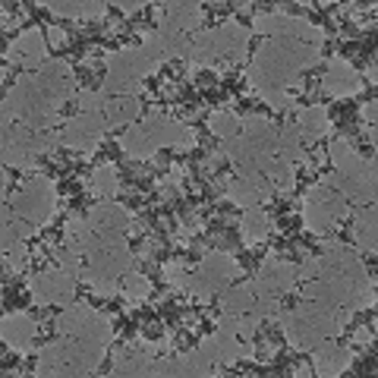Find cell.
<instances>
[{"label": "cell", "instance_id": "1", "mask_svg": "<svg viewBox=\"0 0 378 378\" xmlns=\"http://www.w3.org/2000/svg\"><path fill=\"white\" fill-rule=\"evenodd\" d=\"M366 101H375V85H372L369 79L363 76V92L353 98H334L331 104H328V120H331V139H350V136H356L359 129H363V114H359V107H363Z\"/></svg>", "mask_w": 378, "mask_h": 378}, {"label": "cell", "instance_id": "2", "mask_svg": "<svg viewBox=\"0 0 378 378\" xmlns=\"http://www.w3.org/2000/svg\"><path fill=\"white\" fill-rule=\"evenodd\" d=\"M334 54H341L356 73L366 76V70L375 63V35H366V38H359V41L337 38V41H334Z\"/></svg>", "mask_w": 378, "mask_h": 378}, {"label": "cell", "instance_id": "3", "mask_svg": "<svg viewBox=\"0 0 378 378\" xmlns=\"http://www.w3.org/2000/svg\"><path fill=\"white\" fill-rule=\"evenodd\" d=\"M25 268L19 275H10L3 271V315H13V312H29L32 309V293L25 290Z\"/></svg>", "mask_w": 378, "mask_h": 378}, {"label": "cell", "instance_id": "4", "mask_svg": "<svg viewBox=\"0 0 378 378\" xmlns=\"http://www.w3.org/2000/svg\"><path fill=\"white\" fill-rule=\"evenodd\" d=\"M268 252H271V243H268V240H262V243H255V246H243V249L233 255V259H237V265L243 268V271H240V277H233L227 287L233 290V287H240V284H246L249 277L259 275L262 265H265V255H268Z\"/></svg>", "mask_w": 378, "mask_h": 378}, {"label": "cell", "instance_id": "5", "mask_svg": "<svg viewBox=\"0 0 378 378\" xmlns=\"http://www.w3.org/2000/svg\"><path fill=\"white\" fill-rule=\"evenodd\" d=\"M268 366H271V378H290L293 372H297V366H309V375H315V359H312V353H297V350H275V356L268 359Z\"/></svg>", "mask_w": 378, "mask_h": 378}, {"label": "cell", "instance_id": "6", "mask_svg": "<svg viewBox=\"0 0 378 378\" xmlns=\"http://www.w3.org/2000/svg\"><path fill=\"white\" fill-rule=\"evenodd\" d=\"M227 111H230V114H237V117H249V114H259V117L271 120L275 126H284V123H287V114H284V111H275L271 104H265L262 98H252V95H243V98H237V101H230Z\"/></svg>", "mask_w": 378, "mask_h": 378}, {"label": "cell", "instance_id": "7", "mask_svg": "<svg viewBox=\"0 0 378 378\" xmlns=\"http://www.w3.org/2000/svg\"><path fill=\"white\" fill-rule=\"evenodd\" d=\"M126 133V126H117V129H107V133L101 136V142H98V151L89 158V164H92V171H98L101 164H114L117 167L120 161H123V149H120V136Z\"/></svg>", "mask_w": 378, "mask_h": 378}, {"label": "cell", "instance_id": "8", "mask_svg": "<svg viewBox=\"0 0 378 378\" xmlns=\"http://www.w3.org/2000/svg\"><path fill=\"white\" fill-rule=\"evenodd\" d=\"M356 353V359L350 363V369H344V378H359V375H375L378 369V353H375V341H369L366 347L350 344Z\"/></svg>", "mask_w": 378, "mask_h": 378}, {"label": "cell", "instance_id": "9", "mask_svg": "<svg viewBox=\"0 0 378 378\" xmlns=\"http://www.w3.org/2000/svg\"><path fill=\"white\" fill-rule=\"evenodd\" d=\"M262 211L268 215V221H271V224H277L281 218L293 215V211H303V208H300V199L284 196L281 189H271V202H262Z\"/></svg>", "mask_w": 378, "mask_h": 378}, {"label": "cell", "instance_id": "10", "mask_svg": "<svg viewBox=\"0 0 378 378\" xmlns=\"http://www.w3.org/2000/svg\"><path fill=\"white\" fill-rule=\"evenodd\" d=\"M369 328L372 331V337H375V306H369V309H359V312H353V319L347 322V328H344V334L341 337H334V344L337 347H350L353 344V334L359 331V328Z\"/></svg>", "mask_w": 378, "mask_h": 378}, {"label": "cell", "instance_id": "11", "mask_svg": "<svg viewBox=\"0 0 378 378\" xmlns=\"http://www.w3.org/2000/svg\"><path fill=\"white\" fill-rule=\"evenodd\" d=\"M158 10H161L158 3H145L139 13H129V16H126V23L120 25L117 32H136V35H142V32H155V29H158V19H155Z\"/></svg>", "mask_w": 378, "mask_h": 378}, {"label": "cell", "instance_id": "12", "mask_svg": "<svg viewBox=\"0 0 378 378\" xmlns=\"http://www.w3.org/2000/svg\"><path fill=\"white\" fill-rule=\"evenodd\" d=\"M174 344H171V353L167 356H180V353H189V350H196L202 344V334L199 328H189V322H183L180 328H174L171 331Z\"/></svg>", "mask_w": 378, "mask_h": 378}, {"label": "cell", "instance_id": "13", "mask_svg": "<svg viewBox=\"0 0 378 378\" xmlns=\"http://www.w3.org/2000/svg\"><path fill=\"white\" fill-rule=\"evenodd\" d=\"M240 3H202V10H205V19H202V32H211L218 29V25L227 19V16L237 13Z\"/></svg>", "mask_w": 378, "mask_h": 378}, {"label": "cell", "instance_id": "14", "mask_svg": "<svg viewBox=\"0 0 378 378\" xmlns=\"http://www.w3.org/2000/svg\"><path fill=\"white\" fill-rule=\"evenodd\" d=\"M155 76H158L161 85H177V82L189 79V63L180 60V57H174V60H167V63H161V70H158Z\"/></svg>", "mask_w": 378, "mask_h": 378}, {"label": "cell", "instance_id": "15", "mask_svg": "<svg viewBox=\"0 0 378 378\" xmlns=\"http://www.w3.org/2000/svg\"><path fill=\"white\" fill-rule=\"evenodd\" d=\"M322 180V171L319 167H309L306 161H300L297 164V183H293V189H290V196L293 199H303L306 196V189H312V186Z\"/></svg>", "mask_w": 378, "mask_h": 378}, {"label": "cell", "instance_id": "16", "mask_svg": "<svg viewBox=\"0 0 378 378\" xmlns=\"http://www.w3.org/2000/svg\"><path fill=\"white\" fill-rule=\"evenodd\" d=\"M92 205H98L95 193H79V196H70V199H60V211H67L70 218L73 215H89Z\"/></svg>", "mask_w": 378, "mask_h": 378}, {"label": "cell", "instance_id": "17", "mask_svg": "<svg viewBox=\"0 0 378 378\" xmlns=\"http://www.w3.org/2000/svg\"><path fill=\"white\" fill-rule=\"evenodd\" d=\"M73 76H76L82 92H101V85H104V82L95 76V67H92V63H73Z\"/></svg>", "mask_w": 378, "mask_h": 378}, {"label": "cell", "instance_id": "18", "mask_svg": "<svg viewBox=\"0 0 378 378\" xmlns=\"http://www.w3.org/2000/svg\"><path fill=\"white\" fill-rule=\"evenodd\" d=\"M174 262H183L186 265V271H196L199 268V262H202V246H196V243H177L174 246Z\"/></svg>", "mask_w": 378, "mask_h": 378}, {"label": "cell", "instance_id": "19", "mask_svg": "<svg viewBox=\"0 0 378 378\" xmlns=\"http://www.w3.org/2000/svg\"><path fill=\"white\" fill-rule=\"evenodd\" d=\"M350 208H353V215H344L341 221H337V240H341L344 246H353L356 240H353V227H356V211H363V208H372V202L369 205H353V202H350Z\"/></svg>", "mask_w": 378, "mask_h": 378}, {"label": "cell", "instance_id": "20", "mask_svg": "<svg viewBox=\"0 0 378 378\" xmlns=\"http://www.w3.org/2000/svg\"><path fill=\"white\" fill-rule=\"evenodd\" d=\"M205 177L211 180V183H218V180H224V177H237V164L230 161V158H211V161L205 164Z\"/></svg>", "mask_w": 378, "mask_h": 378}, {"label": "cell", "instance_id": "21", "mask_svg": "<svg viewBox=\"0 0 378 378\" xmlns=\"http://www.w3.org/2000/svg\"><path fill=\"white\" fill-rule=\"evenodd\" d=\"M0 70H3V79H0V98H7L10 89H13V82L25 73V67H19V63H10L7 57H0Z\"/></svg>", "mask_w": 378, "mask_h": 378}, {"label": "cell", "instance_id": "22", "mask_svg": "<svg viewBox=\"0 0 378 378\" xmlns=\"http://www.w3.org/2000/svg\"><path fill=\"white\" fill-rule=\"evenodd\" d=\"M54 186H57V199H70V196H79V193H89L92 189V183H85L82 177H63Z\"/></svg>", "mask_w": 378, "mask_h": 378}, {"label": "cell", "instance_id": "23", "mask_svg": "<svg viewBox=\"0 0 378 378\" xmlns=\"http://www.w3.org/2000/svg\"><path fill=\"white\" fill-rule=\"evenodd\" d=\"M347 142H350V149H353L359 158H366V161H372V158H375V142H372V136L366 133V129H359L356 136H350Z\"/></svg>", "mask_w": 378, "mask_h": 378}, {"label": "cell", "instance_id": "24", "mask_svg": "<svg viewBox=\"0 0 378 378\" xmlns=\"http://www.w3.org/2000/svg\"><path fill=\"white\" fill-rule=\"evenodd\" d=\"M54 341H60V331H57V325H54V319H48V322H41L38 325V331H35V337H32V347H48V344H54Z\"/></svg>", "mask_w": 378, "mask_h": 378}, {"label": "cell", "instance_id": "25", "mask_svg": "<svg viewBox=\"0 0 378 378\" xmlns=\"http://www.w3.org/2000/svg\"><path fill=\"white\" fill-rule=\"evenodd\" d=\"M23 359L25 356H19L16 350H10L7 344H0V372H3V375H13V372L23 369Z\"/></svg>", "mask_w": 378, "mask_h": 378}, {"label": "cell", "instance_id": "26", "mask_svg": "<svg viewBox=\"0 0 378 378\" xmlns=\"http://www.w3.org/2000/svg\"><path fill=\"white\" fill-rule=\"evenodd\" d=\"M164 334H171V331H167V325H164L161 319L142 322V328H139V337H142V341H151V344L164 341Z\"/></svg>", "mask_w": 378, "mask_h": 378}, {"label": "cell", "instance_id": "27", "mask_svg": "<svg viewBox=\"0 0 378 378\" xmlns=\"http://www.w3.org/2000/svg\"><path fill=\"white\" fill-rule=\"evenodd\" d=\"M193 85L196 89H218V85H221V73H218V70L202 67V70H196Z\"/></svg>", "mask_w": 378, "mask_h": 378}, {"label": "cell", "instance_id": "28", "mask_svg": "<svg viewBox=\"0 0 378 378\" xmlns=\"http://www.w3.org/2000/svg\"><path fill=\"white\" fill-rule=\"evenodd\" d=\"M196 136H199V139H196V145H199V149H205L208 155L215 158V151L221 149V139H218V136L211 133L208 126H199V129H196Z\"/></svg>", "mask_w": 378, "mask_h": 378}, {"label": "cell", "instance_id": "29", "mask_svg": "<svg viewBox=\"0 0 378 378\" xmlns=\"http://www.w3.org/2000/svg\"><path fill=\"white\" fill-rule=\"evenodd\" d=\"M149 243H155V240H151V230L136 227L133 233H129V252H133V255H139V252L145 249V246H149Z\"/></svg>", "mask_w": 378, "mask_h": 378}, {"label": "cell", "instance_id": "30", "mask_svg": "<svg viewBox=\"0 0 378 378\" xmlns=\"http://www.w3.org/2000/svg\"><path fill=\"white\" fill-rule=\"evenodd\" d=\"M54 315H63V309H60V306H32V309H29V319L35 322V325L54 319Z\"/></svg>", "mask_w": 378, "mask_h": 378}, {"label": "cell", "instance_id": "31", "mask_svg": "<svg viewBox=\"0 0 378 378\" xmlns=\"http://www.w3.org/2000/svg\"><path fill=\"white\" fill-rule=\"evenodd\" d=\"M303 287H306V281H300L290 293H284L281 303H277V309H281V312H293V309H297V306L303 303V297H300V290H303Z\"/></svg>", "mask_w": 378, "mask_h": 378}, {"label": "cell", "instance_id": "32", "mask_svg": "<svg viewBox=\"0 0 378 378\" xmlns=\"http://www.w3.org/2000/svg\"><path fill=\"white\" fill-rule=\"evenodd\" d=\"M3 174H7V189H3V196L10 199V196H13L16 189H19V180H23L25 174H23V171H16L13 164H3Z\"/></svg>", "mask_w": 378, "mask_h": 378}, {"label": "cell", "instance_id": "33", "mask_svg": "<svg viewBox=\"0 0 378 378\" xmlns=\"http://www.w3.org/2000/svg\"><path fill=\"white\" fill-rule=\"evenodd\" d=\"M262 41H265V35H262V32H252V38H249V51H246V67H249V63H252V57L259 54Z\"/></svg>", "mask_w": 378, "mask_h": 378}, {"label": "cell", "instance_id": "34", "mask_svg": "<svg viewBox=\"0 0 378 378\" xmlns=\"http://www.w3.org/2000/svg\"><path fill=\"white\" fill-rule=\"evenodd\" d=\"M76 114H82V107H79V98H70L63 107H60V120H70V117H76Z\"/></svg>", "mask_w": 378, "mask_h": 378}, {"label": "cell", "instance_id": "35", "mask_svg": "<svg viewBox=\"0 0 378 378\" xmlns=\"http://www.w3.org/2000/svg\"><path fill=\"white\" fill-rule=\"evenodd\" d=\"M177 155H180L177 149H161V151L155 155V161L164 164V167H171V164H177Z\"/></svg>", "mask_w": 378, "mask_h": 378}, {"label": "cell", "instance_id": "36", "mask_svg": "<svg viewBox=\"0 0 378 378\" xmlns=\"http://www.w3.org/2000/svg\"><path fill=\"white\" fill-rule=\"evenodd\" d=\"M363 265H366V275L375 281L378 277V268H375V252H363Z\"/></svg>", "mask_w": 378, "mask_h": 378}, {"label": "cell", "instance_id": "37", "mask_svg": "<svg viewBox=\"0 0 378 378\" xmlns=\"http://www.w3.org/2000/svg\"><path fill=\"white\" fill-rule=\"evenodd\" d=\"M35 372H38V356H25L19 375H35Z\"/></svg>", "mask_w": 378, "mask_h": 378}, {"label": "cell", "instance_id": "38", "mask_svg": "<svg viewBox=\"0 0 378 378\" xmlns=\"http://www.w3.org/2000/svg\"><path fill=\"white\" fill-rule=\"evenodd\" d=\"M334 41H337V38H325V41H322V60H331L334 57Z\"/></svg>", "mask_w": 378, "mask_h": 378}, {"label": "cell", "instance_id": "39", "mask_svg": "<svg viewBox=\"0 0 378 378\" xmlns=\"http://www.w3.org/2000/svg\"><path fill=\"white\" fill-rule=\"evenodd\" d=\"M233 19H237V23L243 25V29H249V32H252V13H243V10L237 7V13H233Z\"/></svg>", "mask_w": 378, "mask_h": 378}]
</instances>
